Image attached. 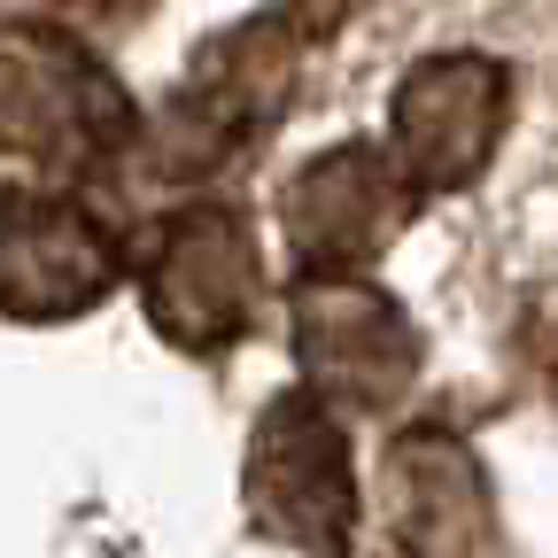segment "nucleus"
Wrapping results in <instances>:
<instances>
[{
    "instance_id": "f257e3e1",
    "label": "nucleus",
    "mask_w": 558,
    "mask_h": 558,
    "mask_svg": "<svg viewBox=\"0 0 558 558\" xmlns=\"http://www.w3.org/2000/svg\"><path fill=\"white\" fill-rule=\"evenodd\" d=\"M124 140H140V124L101 54L54 24L0 32V163L16 171L9 186L70 194V179L109 163Z\"/></svg>"
},
{
    "instance_id": "f03ea898",
    "label": "nucleus",
    "mask_w": 558,
    "mask_h": 558,
    "mask_svg": "<svg viewBox=\"0 0 558 558\" xmlns=\"http://www.w3.org/2000/svg\"><path fill=\"white\" fill-rule=\"evenodd\" d=\"M295 62H303V16L295 9L248 16L241 32L209 39L186 70V86H171L163 117L140 132V163L163 171V179L218 171L226 156H241L248 140L288 109Z\"/></svg>"
},
{
    "instance_id": "7ed1b4c3",
    "label": "nucleus",
    "mask_w": 558,
    "mask_h": 558,
    "mask_svg": "<svg viewBox=\"0 0 558 558\" xmlns=\"http://www.w3.org/2000/svg\"><path fill=\"white\" fill-rule=\"evenodd\" d=\"M241 505L256 535L271 543L311 550V558H349V543H357V473H349V435L311 388H288L264 403L248 435V465H241Z\"/></svg>"
},
{
    "instance_id": "20e7f679",
    "label": "nucleus",
    "mask_w": 558,
    "mask_h": 558,
    "mask_svg": "<svg viewBox=\"0 0 558 558\" xmlns=\"http://www.w3.org/2000/svg\"><path fill=\"white\" fill-rule=\"evenodd\" d=\"M140 295L163 341L218 357L256 318V241L233 202H186L140 241Z\"/></svg>"
},
{
    "instance_id": "39448f33",
    "label": "nucleus",
    "mask_w": 558,
    "mask_h": 558,
    "mask_svg": "<svg viewBox=\"0 0 558 558\" xmlns=\"http://www.w3.org/2000/svg\"><path fill=\"white\" fill-rule=\"evenodd\" d=\"M295 357L318 403L388 411L418 380V326L373 279H303L295 288Z\"/></svg>"
},
{
    "instance_id": "423d86ee",
    "label": "nucleus",
    "mask_w": 558,
    "mask_h": 558,
    "mask_svg": "<svg viewBox=\"0 0 558 558\" xmlns=\"http://www.w3.org/2000/svg\"><path fill=\"white\" fill-rule=\"evenodd\" d=\"M411 209H418L411 171L388 148H365V140H341V148L311 156L295 171V186L279 194L303 279H357L365 256H380L411 226Z\"/></svg>"
},
{
    "instance_id": "0eeeda50",
    "label": "nucleus",
    "mask_w": 558,
    "mask_h": 558,
    "mask_svg": "<svg viewBox=\"0 0 558 558\" xmlns=\"http://www.w3.org/2000/svg\"><path fill=\"white\" fill-rule=\"evenodd\" d=\"M117 279L124 248L78 194L0 186V311L9 318H78Z\"/></svg>"
},
{
    "instance_id": "6e6552de",
    "label": "nucleus",
    "mask_w": 558,
    "mask_h": 558,
    "mask_svg": "<svg viewBox=\"0 0 558 558\" xmlns=\"http://www.w3.org/2000/svg\"><path fill=\"white\" fill-rule=\"evenodd\" d=\"M380 520L403 558H505V527L488 505V473L465 435L411 427L380 465Z\"/></svg>"
},
{
    "instance_id": "1a4fd4ad",
    "label": "nucleus",
    "mask_w": 558,
    "mask_h": 558,
    "mask_svg": "<svg viewBox=\"0 0 558 558\" xmlns=\"http://www.w3.org/2000/svg\"><path fill=\"white\" fill-rule=\"evenodd\" d=\"M505 109H512V78L488 54H435L396 86V163L411 171V186H465L481 179V163L505 140Z\"/></svg>"
},
{
    "instance_id": "9d476101",
    "label": "nucleus",
    "mask_w": 558,
    "mask_h": 558,
    "mask_svg": "<svg viewBox=\"0 0 558 558\" xmlns=\"http://www.w3.org/2000/svg\"><path fill=\"white\" fill-rule=\"evenodd\" d=\"M62 9H70V16H94V24H132L148 0H62Z\"/></svg>"
},
{
    "instance_id": "9b49d317",
    "label": "nucleus",
    "mask_w": 558,
    "mask_h": 558,
    "mask_svg": "<svg viewBox=\"0 0 558 558\" xmlns=\"http://www.w3.org/2000/svg\"><path fill=\"white\" fill-rule=\"evenodd\" d=\"M543 373L558 380V303H543Z\"/></svg>"
},
{
    "instance_id": "f8f14e48",
    "label": "nucleus",
    "mask_w": 558,
    "mask_h": 558,
    "mask_svg": "<svg viewBox=\"0 0 558 558\" xmlns=\"http://www.w3.org/2000/svg\"><path fill=\"white\" fill-rule=\"evenodd\" d=\"M295 16H303V0H295Z\"/></svg>"
}]
</instances>
